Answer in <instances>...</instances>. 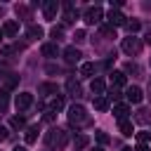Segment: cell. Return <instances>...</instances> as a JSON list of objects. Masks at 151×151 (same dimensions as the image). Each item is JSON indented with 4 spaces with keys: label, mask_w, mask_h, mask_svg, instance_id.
I'll use <instances>...</instances> for the list:
<instances>
[{
    "label": "cell",
    "mask_w": 151,
    "mask_h": 151,
    "mask_svg": "<svg viewBox=\"0 0 151 151\" xmlns=\"http://www.w3.org/2000/svg\"><path fill=\"white\" fill-rule=\"evenodd\" d=\"M45 144H47V149H52V151H61V149H66V144H68V132L61 130V127H52L50 132H45Z\"/></svg>",
    "instance_id": "cell-1"
},
{
    "label": "cell",
    "mask_w": 151,
    "mask_h": 151,
    "mask_svg": "<svg viewBox=\"0 0 151 151\" xmlns=\"http://www.w3.org/2000/svg\"><path fill=\"white\" fill-rule=\"evenodd\" d=\"M68 123L73 127H83V125H90V116H87V109L83 104H73L68 106Z\"/></svg>",
    "instance_id": "cell-2"
},
{
    "label": "cell",
    "mask_w": 151,
    "mask_h": 151,
    "mask_svg": "<svg viewBox=\"0 0 151 151\" xmlns=\"http://www.w3.org/2000/svg\"><path fill=\"white\" fill-rule=\"evenodd\" d=\"M123 52L125 54H130V57H134V54H139L142 52V40L137 38V35H130V38H123Z\"/></svg>",
    "instance_id": "cell-3"
},
{
    "label": "cell",
    "mask_w": 151,
    "mask_h": 151,
    "mask_svg": "<svg viewBox=\"0 0 151 151\" xmlns=\"http://www.w3.org/2000/svg\"><path fill=\"white\" fill-rule=\"evenodd\" d=\"M83 19H85L87 24H99V21L104 19V12H101L99 5H92V7H87V9L83 12Z\"/></svg>",
    "instance_id": "cell-4"
},
{
    "label": "cell",
    "mask_w": 151,
    "mask_h": 151,
    "mask_svg": "<svg viewBox=\"0 0 151 151\" xmlns=\"http://www.w3.org/2000/svg\"><path fill=\"white\" fill-rule=\"evenodd\" d=\"M40 7H42L45 19H50V21H52V19L57 17V12H59V2H57V0H42Z\"/></svg>",
    "instance_id": "cell-5"
},
{
    "label": "cell",
    "mask_w": 151,
    "mask_h": 151,
    "mask_svg": "<svg viewBox=\"0 0 151 151\" xmlns=\"http://www.w3.org/2000/svg\"><path fill=\"white\" fill-rule=\"evenodd\" d=\"M14 104H17V111H26V109L33 106V94L31 92H19L17 99H14Z\"/></svg>",
    "instance_id": "cell-6"
},
{
    "label": "cell",
    "mask_w": 151,
    "mask_h": 151,
    "mask_svg": "<svg viewBox=\"0 0 151 151\" xmlns=\"http://www.w3.org/2000/svg\"><path fill=\"white\" fill-rule=\"evenodd\" d=\"M125 24H127V17L123 12H118V9H111L109 12V26L116 28V26H125Z\"/></svg>",
    "instance_id": "cell-7"
},
{
    "label": "cell",
    "mask_w": 151,
    "mask_h": 151,
    "mask_svg": "<svg viewBox=\"0 0 151 151\" xmlns=\"http://www.w3.org/2000/svg\"><path fill=\"white\" fill-rule=\"evenodd\" d=\"M125 97H127V101H130V104H139V101L144 99V92H142L137 85H132V87H127V90H125Z\"/></svg>",
    "instance_id": "cell-8"
},
{
    "label": "cell",
    "mask_w": 151,
    "mask_h": 151,
    "mask_svg": "<svg viewBox=\"0 0 151 151\" xmlns=\"http://www.w3.org/2000/svg\"><path fill=\"white\" fill-rule=\"evenodd\" d=\"M80 57H83V54H80L78 47H66V50H64V61H66V64H78Z\"/></svg>",
    "instance_id": "cell-9"
},
{
    "label": "cell",
    "mask_w": 151,
    "mask_h": 151,
    "mask_svg": "<svg viewBox=\"0 0 151 151\" xmlns=\"http://www.w3.org/2000/svg\"><path fill=\"white\" fill-rule=\"evenodd\" d=\"M2 33H5L7 38H14V35L19 33V21H14V19L5 21V24H2Z\"/></svg>",
    "instance_id": "cell-10"
},
{
    "label": "cell",
    "mask_w": 151,
    "mask_h": 151,
    "mask_svg": "<svg viewBox=\"0 0 151 151\" xmlns=\"http://www.w3.org/2000/svg\"><path fill=\"white\" fill-rule=\"evenodd\" d=\"M40 52H42V57H47V59H54V57L59 54V45H57V42H45V45L40 47Z\"/></svg>",
    "instance_id": "cell-11"
},
{
    "label": "cell",
    "mask_w": 151,
    "mask_h": 151,
    "mask_svg": "<svg viewBox=\"0 0 151 151\" xmlns=\"http://www.w3.org/2000/svg\"><path fill=\"white\" fill-rule=\"evenodd\" d=\"M66 92H68L71 97H80V92H83V90H80V83H78L73 76L66 78Z\"/></svg>",
    "instance_id": "cell-12"
},
{
    "label": "cell",
    "mask_w": 151,
    "mask_h": 151,
    "mask_svg": "<svg viewBox=\"0 0 151 151\" xmlns=\"http://www.w3.org/2000/svg\"><path fill=\"white\" fill-rule=\"evenodd\" d=\"M113 116L118 118V123L127 120V116H130V106H127V104H116V106H113Z\"/></svg>",
    "instance_id": "cell-13"
},
{
    "label": "cell",
    "mask_w": 151,
    "mask_h": 151,
    "mask_svg": "<svg viewBox=\"0 0 151 151\" xmlns=\"http://www.w3.org/2000/svg\"><path fill=\"white\" fill-rule=\"evenodd\" d=\"M125 83H127L125 71H113V73H111V85H113V87H118V90H120Z\"/></svg>",
    "instance_id": "cell-14"
},
{
    "label": "cell",
    "mask_w": 151,
    "mask_h": 151,
    "mask_svg": "<svg viewBox=\"0 0 151 151\" xmlns=\"http://www.w3.org/2000/svg\"><path fill=\"white\" fill-rule=\"evenodd\" d=\"M57 92H59L57 83H40L38 85V94H57Z\"/></svg>",
    "instance_id": "cell-15"
},
{
    "label": "cell",
    "mask_w": 151,
    "mask_h": 151,
    "mask_svg": "<svg viewBox=\"0 0 151 151\" xmlns=\"http://www.w3.org/2000/svg\"><path fill=\"white\" fill-rule=\"evenodd\" d=\"M78 19V9H73V5H64V21L66 24H71V21H76Z\"/></svg>",
    "instance_id": "cell-16"
},
{
    "label": "cell",
    "mask_w": 151,
    "mask_h": 151,
    "mask_svg": "<svg viewBox=\"0 0 151 151\" xmlns=\"http://www.w3.org/2000/svg\"><path fill=\"white\" fill-rule=\"evenodd\" d=\"M26 38H28V40H38V38H42V28L35 26V24H31V26L26 28Z\"/></svg>",
    "instance_id": "cell-17"
},
{
    "label": "cell",
    "mask_w": 151,
    "mask_h": 151,
    "mask_svg": "<svg viewBox=\"0 0 151 151\" xmlns=\"http://www.w3.org/2000/svg\"><path fill=\"white\" fill-rule=\"evenodd\" d=\"M97 71V66L92 64V61H85V64H80V76L83 78H92V73Z\"/></svg>",
    "instance_id": "cell-18"
},
{
    "label": "cell",
    "mask_w": 151,
    "mask_h": 151,
    "mask_svg": "<svg viewBox=\"0 0 151 151\" xmlns=\"http://www.w3.org/2000/svg\"><path fill=\"white\" fill-rule=\"evenodd\" d=\"M90 90H92V94H97V97H99V94H104L106 85H104V80H101V78H94V80H92V85H90Z\"/></svg>",
    "instance_id": "cell-19"
},
{
    "label": "cell",
    "mask_w": 151,
    "mask_h": 151,
    "mask_svg": "<svg viewBox=\"0 0 151 151\" xmlns=\"http://www.w3.org/2000/svg\"><path fill=\"white\" fill-rule=\"evenodd\" d=\"M24 137H26V144H33V142L38 139V125H28Z\"/></svg>",
    "instance_id": "cell-20"
},
{
    "label": "cell",
    "mask_w": 151,
    "mask_h": 151,
    "mask_svg": "<svg viewBox=\"0 0 151 151\" xmlns=\"http://www.w3.org/2000/svg\"><path fill=\"white\" fill-rule=\"evenodd\" d=\"M17 17L24 19V21H28L31 19V7L28 5H17Z\"/></svg>",
    "instance_id": "cell-21"
},
{
    "label": "cell",
    "mask_w": 151,
    "mask_h": 151,
    "mask_svg": "<svg viewBox=\"0 0 151 151\" xmlns=\"http://www.w3.org/2000/svg\"><path fill=\"white\" fill-rule=\"evenodd\" d=\"M127 73H132L134 78H139V76H142V68H139V64H134V61H127V64H125V76H127Z\"/></svg>",
    "instance_id": "cell-22"
},
{
    "label": "cell",
    "mask_w": 151,
    "mask_h": 151,
    "mask_svg": "<svg viewBox=\"0 0 151 151\" xmlns=\"http://www.w3.org/2000/svg\"><path fill=\"white\" fill-rule=\"evenodd\" d=\"M94 109H97V111H106V109H109V97H104V94L94 97Z\"/></svg>",
    "instance_id": "cell-23"
},
{
    "label": "cell",
    "mask_w": 151,
    "mask_h": 151,
    "mask_svg": "<svg viewBox=\"0 0 151 151\" xmlns=\"http://www.w3.org/2000/svg\"><path fill=\"white\" fill-rule=\"evenodd\" d=\"M9 125H12L14 130H24V127H26V118H24V116H14V118L9 120Z\"/></svg>",
    "instance_id": "cell-24"
},
{
    "label": "cell",
    "mask_w": 151,
    "mask_h": 151,
    "mask_svg": "<svg viewBox=\"0 0 151 151\" xmlns=\"http://www.w3.org/2000/svg\"><path fill=\"white\" fill-rule=\"evenodd\" d=\"M134 118H137V123H149V120H151V111H149V109H139Z\"/></svg>",
    "instance_id": "cell-25"
},
{
    "label": "cell",
    "mask_w": 151,
    "mask_h": 151,
    "mask_svg": "<svg viewBox=\"0 0 151 151\" xmlns=\"http://www.w3.org/2000/svg\"><path fill=\"white\" fill-rule=\"evenodd\" d=\"M132 132H134V130H132V123H130V120H123V123H120V134L130 137Z\"/></svg>",
    "instance_id": "cell-26"
},
{
    "label": "cell",
    "mask_w": 151,
    "mask_h": 151,
    "mask_svg": "<svg viewBox=\"0 0 151 151\" xmlns=\"http://www.w3.org/2000/svg\"><path fill=\"white\" fill-rule=\"evenodd\" d=\"M125 28H127V31H130V35H132V33H137V31L142 28V24H139L137 19H132V21H127V24H125Z\"/></svg>",
    "instance_id": "cell-27"
},
{
    "label": "cell",
    "mask_w": 151,
    "mask_h": 151,
    "mask_svg": "<svg viewBox=\"0 0 151 151\" xmlns=\"http://www.w3.org/2000/svg\"><path fill=\"white\" fill-rule=\"evenodd\" d=\"M50 35L54 38V42H59V40L64 38V28H61V26H54V28L50 31Z\"/></svg>",
    "instance_id": "cell-28"
},
{
    "label": "cell",
    "mask_w": 151,
    "mask_h": 151,
    "mask_svg": "<svg viewBox=\"0 0 151 151\" xmlns=\"http://www.w3.org/2000/svg\"><path fill=\"white\" fill-rule=\"evenodd\" d=\"M7 101H9V92L2 90L0 92V111H7Z\"/></svg>",
    "instance_id": "cell-29"
},
{
    "label": "cell",
    "mask_w": 151,
    "mask_h": 151,
    "mask_svg": "<svg viewBox=\"0 0 151 151\" xmlns=\"http://www.w3.org/2000/svg\"><path fill=\"white\" fill-rule=\"evenodd\" d=\"M17 80H19V78H17V76H14V73H9V76H7V78H5V90H12V87H14V85H17Z\"/></svg>",
    "instance_id": "cell-30"
},
{
    "label": "cell",
    "mask_w": 151,
    "mask_h": 151,
    "mask_svg": "<svg viewBox=\"0 0 151 151\" xmlns=\"http://www.w3.org/2000/svg\"><path fill=\"white\" fill-rule=\"evenodd\" d=\"M106 97H109V101H111V99H113V101H118L123 94H120V90H118V87H113V85H111V90H109V94H106Z\"/></svg>",
    "instance_id": "cell-31"
},
{
    "label": "cell",
    "mask_w": 151,
    "mask_h": 151,
    "mask_svg": "<svg viewBox=\"0 0 151 151\" xmlns=\"http://www.w3.org/2000/svg\"><path fill=\"white\" fill-rule=\"evenodd\" d=\"M87 144H90V139H87L85 134H78V137H76V149H85Z\"/></svg>",
    "instance_id": "cell-32"
},
{
    "label": "cell",
    "mask_w": 151,
    "mask_h": 151,
    "mask_svg": "<svg viewBox=\"0 0 151 151\" xmlns=\"http://www.w3.org/2000/svg\"><path fill=\"white\" fill-rule=\"evenodd\" d=\"M50 109H52V111H61V109H64V99H61V97H54V101H52Z\"/></svg>",
    "instance_id": "cell-33"
},
{
    "label": "cell",
    "mask_w": 151,
    "mask_h": 151,
    "mask_svg": "<svg viewBox=\"0 0 151 151\" xmlns=\"http://www.w3.org/2000/svg\"><path fill=\"white\" fill-rule=\"evenodd\" d=\"M149 139H151V132H137V142L139 144H146Z\"/></svg>",
    "instance_id": "cell-34"
},
{
    "label": "cell",
    "mask_w": 151,
    "mask_h": 151,
    "mask_svg": "<svg viewBox=\"0 0 151 151\" xmlns=\"http://www.w3.org/2000/svg\"><path fill=\"white\" fill-rule=\"evenodd\" d=\"M101 33L109 35V38H116V28L113 26H101Z\"/></svg>",
    "instance_id": "cell-35"
},
{
    "label": "cell",
    "mask_w": 151,
    "mask_h": 151,
    "mask_svg": "<svg viewBox=\"0 0 151 151\" xmlns=\"http://www.w3.org/2000/svg\"><path fill=\"white\" fill-rule=\"evenodd\" d=\"M54 118H57V111H52V109H47V111H45V120H47V123H52Z\"/></svg>",
    "instance_id": "cell-36"
},
{
    "label": "cell",
    "mask_w": 151,
    "mask_h": 151,
    "mask_svg": "<svg viewBox=\"0 0 151 151\" xmlns=\"http://www.w3.org/2000/svg\"><path fill=\"white\" fill-rule=\"evenodd\" d=\"M97 142L99 144H109V134L106 132H97Z\"/></svg>",
    "instance_id": "cell-37"
},
{
    "label": "cell",
    "mask_w": 151,
    "mask_h": 151,
    "mask_svg": "<svg viewBox=\"0 0 151 151\" xmlns=\"http://www.w3.org/2000/svg\"><path fill=\"white\" fill-rule=\"evenodd\" d=\"M73 38H76V42H83L87 35H85V31H76V35H73Z\"/></svg>",
    "instance_id": "cell-38"
},
{
    "label": "cell",
    "mask_w": 151,
    "mask_h": 151,
    "mask_svg": "<svg viewBox=\"0 0 151 151\" xmlns=\"http://www.w3.org/2000/svg\"><path fill=\"white\" fill-rule=\"evenodd\" d=\"M7 137H9V130H7V127H2V125H0V142H5V139H7Z\"/></svg>",
    "instance_id": "cell-39"
},
{
    "label": "cell",
    "mask_w": 151,
    "mask_h": 151,
    "mask_svg": "<svg viewBox=\"0 0 151 151\" xmlns=\"http://www.w3.org/2000/svg\"><path fill=\"white\" fill-rule=\"evenodd\" d=\"M134 151H151V149H149L146 144H137V146H134Z\"/></svg>",
    "instance_id": "cell-40"
},
{
    "label": "cell",
    "mask_w": 151,
    "mask_h": 151,
    "mask_svg": "<svg viewBox=\"0 0 151 151\" xmlns=\"http://www.w3.org/2000/svg\"><path fill=\"white\" fill-rule=\"evenodd\" d=\"M7 76H9V71H7L5 66H0V78H7Z\"/></svg>",
    "instance_id": "cell-41"
},
{
    "label": "cell",
    "mask_w": 151,
    "mask_h": 151,
    "mask_svg": "<svg viewBox=\"0 0 151 151\" xmlns=\"http://www.w3.org/2000/svg\"><path fill=\"white\" fill-rule=\"evenodd\" d=\"M12 151H28V149H26V146H14Z\"/></svg>",
    "instance_id": "cell-42"
},
{
    "label": "cell",
    "mask_w": 151,
    "mask_h": 151,
    "mask_svg": "<svg viewBox=\"0 0 151 151\" xmlns=\"http://www.w3.org/2000/svg\"><path fill=\"white\" fill-rule=\"evenodd\" d=\"M120 151H134V149H130V146H123V149H120Z\"/></svg>",
    "instance_id": "cell-43"
},
{
    "label": "cell",
    "mask_w": 151,
    "mask_h": 151,
    "mask_svg": "<svg viewBox=\"0 0 151 151\" xmlns=\"http://www.w3.org/2000/svg\"><path fill=\"white\" fill-rule=\"evenodd\" d=\"M146 42H151V31H149V35H146Z\"/></svg>",
    "instance_id": "cell-44"
},
{
    "label": "cell",
    "mask_w": 151,
    "mask_h": 151,
    "mask_svg": "<svg viewBox=\"0 0 151 151\" xmlns=\"http://www.w3.org/2000/svg\"><path fill=\"white\" fill-rule=\"evenodd\" d=\"M149 99H151V80H149Z\"/></svg>",
    "instance_id": "cell-45"
},
{
    "label": "cell",
    "mask_w": 151,
    "mask_h": 151,
    "mask_svg": "<svg viewBox=\"0 0 151 151\" xmlns=\"http://www.w3.org/2000/svg\"><path fill=\"white\" fill-rule=\"evenodd\" d=\"M2 38H5V33H2V28H0V40H2Z\"/></svg>",
    "instance_id": "cell-46"
},
{
    "label": "cell",
    "mask_w": 151,
    "mask_h": 151,
    "mask_svg": "<svg viewBox=\"0 0 151 151\" xmlns=\"http://www.w3.org/2000/svg\"><path fill=\"white\" fill-rule=\"evenodd\" d=\"M94 151H104V149H94Z\"/></svg>",
    "instance_id": "cell-47"
}]
</instances>
